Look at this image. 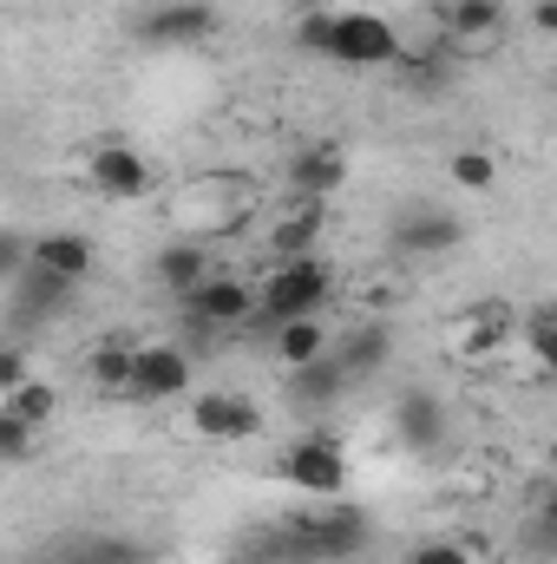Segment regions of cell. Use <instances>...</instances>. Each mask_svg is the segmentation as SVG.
Returning a JSON list of instances; mask_svg holds the SVG:
<instances>
[{"label":"cell","mask_w":557,"mask_h":564,"mask_svg":"<svg viewBox=\"0 0 557 564\" xmlns=\"http://www.w3.org/2000/svg\"><path fill=\"white\" fill-rule=\"evenodd\" d=\"M33 446H40V433L20 421V414L0 408V459H33Z\"/></svg>","instance_id":"obj_26"},{"label":"cell","mask_w":557,"mask_h":564,"mask_svg":"<svg viewBox=\"0 0 557 564\" xmlns=\"http://www.w3.org/2000/svg\"><path fill=\"white\" fill-rule=\"evenodd\" d=\"M132 335L125 328H112V341H99L92 348V361H86V375H92V388H106V394H119L125 388V368H132Z\"/></svg>","instance_id":"obj_23"},{"label":"cell","mask_w":557,"mask_h":564,"mask_svg":"<svg viewBox=\"0 0 557 564\" xmlns=\"http://www.w3.org/2000/svg\"><path fill=\"white\" fill-rule=\"evenodd\" d=\"M321 59L348 66V73H374L401 59V33L381 7H328V33H321Z\"/></svg>","instance_id":"obj_2"},{"label":"cell","mask_w":557,"mask_h":564,"mask_svg":"<svg viewBox=\"0 0 557 564\" xmlns=\"http://www.w3.org/2000/svg\"><path fill=\"white\" fill-rule=\"evenodd\" d=\"M348 184V151L341 144H302L288 158V197L295 204H328Z\"/></svg>","instance_id":"obj_12"},{"label":"cell","mask_w":557,"mask_h":564,"mask_svg":"<svg viewBox=\"0 0 557 564\" xmlns=\"http://www.w3.org/2000/svg\"><path fill=\"white\" fill-rule=\"evenodd\" d=\"M328 355L341 361L348 388H361V381H374V375L387 368V355H394V335H387L381 322H368V328H354L348 341H328Z\"/></svg>","instance_id":"obj_16"},{"label":"cell","mask_w":557,"mask_h":564,"mask_svg":"<svg viewBox=\"0 0 557 564\" xmlns=\"http://www.w3.org/2000/svg\"><path fill=\"white\" fill-rule=\"evenodd\" d=\"M86 184L106 197V204H139L157 191V171H151V158H144L139 144H99L92 158H86Z\"/></svg>","instance_id":"obj_8"},{"label":"cell","mask_w":557,"mask_h":564,"mask_svg":"<svg viewBox=\"0 0 557 564\" xmlns=\"http://www.w3.org/2000/svg\"><path fill=\"white\" fill-rule=\"evenodd\" d=\"M276 473L295 492H308V499H335V492H348V479H354L348 453H341L328 433H295V440L282 446Z\"/></svg>","instance_id":"obj_5"},{"label":"cell","mask_w":557,"mask_h":564,"mask_svg":"<svg viewBox=\"0 0 557 564\" xmlns=\"http://www.w3.org/2000/svg\"><path fill=\"white\" fill-rule=\"evenodd\" d=\"M184 322H197L204 335H243L256 322V282L210 270L197 289H184Z\"/></svg>","instance_id":"obj_6"},{"label":"cell","mask_w":557,"mask_h":564,"mask_svg":"<svg viewBox=\"0 0 557 564\" xmlns=\"http://www.w3.org/2000/svg\"><path fill=\"white\" fill-rule=\"evenodd\" d=\"M348 394V375H341V361L321 348L315 361H302V368H288V401H302V408H328V401H341Z\"/></svg>","instance_id":"obj_18"},{"label":"cell","mask_w":557,"mask_h":564,"mask_svg":"<svg viewBox=\"0 0 557 564\" xmlns=\"http://www.w3.org/2000/svg\"><path fill=\"white\" fill-rule=\"evenodd\" d=\"M512 335L538 355V368H551V361H557V308H551V302H538L525 322H512Z\"/></svg>","instance_id":"obj_25"},{"label":"cell","mask_w":557,"mask_h":564,"mask_svg":"<svg viewBox=\"0 0 557 564\" xmlns=\"http://www.w3.org/2000/svg\"><path fill=\"white\" fill-rule=\"evenodd\" d=\"M315 237H321V204H295L270 230V250H276V263L282 257H315Z\"/></svg>","instance_id":"obj_21"},{"label":"cell","mask_w":557,"mask_h":564,"mask_svg":"<svg viewBox=\"0 0 557 564\" xmlns=\"http://www.w3.org/2000/svg\"><path fill=\"white\" fill-rule=\"evenodd\" d=\"M401 564H472V552H466L459 539H419Z\"/></svg>","instance_id":"obj_27"},{"label":"cell","mask_w":557,"mask_h":564,"mask_svg":"<svg viewBox=\"0 0 557 564\" xmlns=\"http://www.w3.org/2000/svg\"><path fill=\"white\" fill-rule=\"evenodd\" d=\"M0 408H7V414H20L33 433H46V426H53V414H59V388H53V381H40V375H26V381H20Z\"/></svg>","instance_id":"obj_22"},{"label":"cell","mask_w":557,"mask_h":564,"mask_svg":"<svg viewBox=\"0 0 557 564\" xmlns=\"http://www.w3.org/2000/svg\"><path fill=\"white\" fill-rule=\"evenodd\" d=\"M26 263L46 270V276H59V282H86L99 270V243L86 230H46V237L26 243Z\"/></svg>","instance_id":"obj_14"},{"label":"cell","mask_w":557,"mask_h":564,"mask_svg":"<svg viewBox=\"0 0 557 564\" xmlns=\"http://www.w3.org/2000/svg\"><path fill=\"white\" fill-rule=\"evenodd\" d=\"M132 33H139L144 46H197V40L217 33V7L210 0H157V7L139 13Z\"/></svg>","instance_id":"obj_9"},{"label":"cell","mask_w":557,"mask_h":564,"mask_svg":"<svg viewBox=\"0 0 557 564\" xmlns=\"http://www.w3.org/2000/svg\"><path fill=\"white\" fill-rule=\"evenodd\" d=\"M446 177H452L459 191L485 197V191L499 184V158H492V151H479V144H466V151H452V158H446Z\"/></svg>","instance_id":"obj_24"},{"label":"cell","mask_w":557,"mask_h":564,"mask_svg":"<svg viewBox=\"0 0 557 564\" xmlns=\"http://www.w3.org/2000/svg\"><path fill=\"white\" fill-rule=\"evenodd\" d=\"M190 433L210 440V446H237V440H256L263 433V408L237 388H204L190 394Z\"/></svg>","instance_id":"obj_7"},{"label":"cell","mask_w":557,"mask_h":564,"mask_svg":"<svg viewBox=\"0 0 557 564\" xmlns=\"http://www.w3.org/2000/svg\"><path fill=\"white\" fill-rule=\"evenodd\" d=\"M26 270V237L20 230H0V282H13Z\"/></svg>","instance_id":"obj_28"},{"label":"cell","mask_w":557,"mask_h":564,"mask_svg":"<svg viewBox=\"0 0 557 564\" xmlns=\"http://www.w3.org/2000/svg\"><path fill=\"white\" fill-rule=\"evenodd\" d=\"M439 26H446V46H492L505 33V0H452Z\"/></svg>","instance_id":"obj_17"},{"label":"cell","mask_w":557,"mask_h":564,"mask_svg":"<svg viewBox=\"0 0 557 564\" xmlns=\"http://www.w3.org/2000/svg\"><path fill=\"white\" fill-rule=\"evenodd\" d=\"M374 545V519L348 499H315L308 512L282 519L276 545L263 552V564H348Z\"/></svg>","instance_id":"obj_1"},{"label":"cell","mask_w":557,"mask_h":564,"mask_svg":"<svg viewBox=\"0 0 557 564\" xmlns=\"http://www.w3.org/2000/svg\"><path fill=\"white\" fill-rule=\"evenodd\" d=\"M26 375H33V361H26L20 348H0V401H7V394L26 381Z\"/></svg>","instance_id":"obj_29"},{"label":"cell","mask_w":557,"mask_h":564,"mask_svg":"<svg viewBox=\"0 0 557 564\" xmlns=\"http://www.w3.org/2000/svg\"><path fill=\"white\" fill-rule=\"evenodd\" d=\"M151 276L164 282L171 295H184V289H197V282L210 276V250L190 243V237H177V243H164V250L151 257Z\"/></svg>","instance_id":"obj_19"},{"label":"cell","mask_w":557,"mask_h":564,"mask_svg":"<svg viewBox=\"0 0 557 564\" xmlns=\"http://www.w3.org/2000/svg\"><path fill=\"white\" fill-rule=\"evenodd\" d=\"M190 381H197V368H190V355H184V348H171V341H139L119 394H125V401H139V408H171V401H184V394H190Z\"/></svg>","instance_id":"obj_4"},{"label":"cell","mask_w":557,"mask_h":564,"mask_svg":"<svg viewBox=\"0 0 557 564\" xmlns=\"http://www.w3.org/2000/svg\"><path fill=\"white\" fill-rule=\"evenodd\" d=\"M7 289H13V322H53L79 295V282H59V276H46V270H33V263L7 282Z\"/></svg>","instance_id":"obj_15"},{"label":"cell","mask_w":557,"mask_h":564,"mask_svg":"<svg viewBox=\"0 0 557 564\" xmlns=\"http://www.w3.org/2000/svg\"><path fill=\"white\" fill-rule=\"evenodd\" d=\"M446 426H452V414H446V401L433 394V388H401L394 394V440L407 446V453H439L446 446Z\"/></svg>","instance_id":"obj_10"},{"label":"cell","mask_w":557,"mask_h":564,"mask_svg":"<svg viewBox=\"0 0 557 564\" xmlns=\"http://www.w3.org/2000/svg\"><path fill=\"white\" fill-rule=\"evenodd\" d=\"M459 243H466V224L452 210H439V204H414V210L394 217V250L401 257H446Z\"/></svg>","instance_id":"obj_11"},{"label":"cell","mask_w":557,"mask_h":564,"mask_svg":"<svg viewBox=\"0 0 557 564\" xmlns=\"http://www.w3.org/2000/svg\"><path fill=\"white\" fill-rule=\"evenodd\" d=\"M270 341H276V361H282V368H302V361H315L335 335L321 328V315H302V322H282Z\"/></svg>","instance_id":"obj_20"},{"label":"cell","mask_w":557,"mask_h":564,"mask_svg":"<svg viewBox=\"0 0 557 564\" xmlns=\"http://www.w3.org/2000/svg\"><path fill=\"white\" fill-rule=\"evenodd\" d=\"M20 564H151L139 539H112V532H73V539H53L40 545L33 558Z\"/></svg>","instance_id":"obj_13"},{"label":"cell","mask_w":557,"mask_h":564,"mask_svg":"<svg viewBox=\"0 0 557 564\" xmlns=\"http://www.w3.org/2000/svg\"><path fill=\"white\" fill-rule=\"evenodd\" d=\"M335 295V276L321 257H282L270 276L256 282V322L250 328H282L302 315H321V302Z\"/></svg>","instance_id":"obj_3"},{"label":"cell","mask_w":557,"mask_h":564,"mask_svg":"<svg viewBox=\"0 0 557 564\" xmlns=\"http://www.w3.org/2000/svg\"><path fill=\"white\" fill-rule=\"evenodd\" d=\"M532 26H538V33H551V26H557V0H538V7H532Z\"/></svg>","instance_id":"obj_30"}]
</instances>
